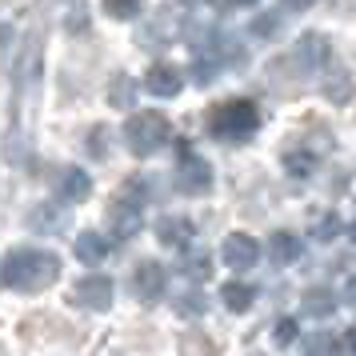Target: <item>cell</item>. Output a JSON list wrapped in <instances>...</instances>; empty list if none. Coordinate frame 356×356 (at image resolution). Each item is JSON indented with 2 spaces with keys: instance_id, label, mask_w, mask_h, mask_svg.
Here are the masks:
<instances>
[{
  "instance_id": "6da1fadb",
  "label": "cell",
  "mask_w": 356,
  "mask_h": 356,
  "mask_svg": "<svg viewBox=\"0 0 356 356\" xmlns=\"http://www.w3.org/2000/svg\"><path fill=\"white\" fill-rule=\"evenodd\" d=\"M60 276V260L40 248H13L4 257V284L17 292H40Z\"/></svg>"
},
{
  "instance_id": "7a4b0ae2",
  "label": "cell",
  "mask_w": 356,
  "mask_h": 356,
  "mask_svg": "<svg viewBox=\"0 0 356 356\" xmlns=\"http://www.w3.org/2000/svg\"><path fill=\"white\" fill-rule=\"evenodd\" d=\"M172 140V124L164 120V113L145 108V113H132L124 120V145L132 156H156L164 145Z\"/></svg>"
},
{
  "instance_id": "3957f363",
  "label": "cell",
  "mask_w": 356,
  "mask_h": 356,
  "mask_svg": "<svg viewBox=\"0 0 356 356\" xmlns=\"http://www.w3.org/2000/svg\"><path fill=\"white\" fill-rule=\"evenodd\" d=\"M209 129H212V136H220V140H248V136L260 129V113H257L252 100H225V104L212 108Z\"/></svg>"
},
{
  "instance_id": "277c9868",
  "label": "cell",
  "mask_w": 356,
  "mask_h": 356,
  "mask_svg": "<svg viewBox=\"0 0 356 356\" xmlns=\"http://www.w3.org/2000/svg\"><path fill=\"white\" fill-rule=\"evenodd\" d=\"M140 220H145V193L132 196V184H129V188L108 204V232H116L120 241H129V236L140 232Z\"/></svg>"
},
{
  "instance_id": "5b68a950",
  "label": "cell",
  "mask_w": 356,
  "mask_h": 356,
  "mask_svg": "<svg viewBox=\"0 0 356 356\" xmlns=\"http://www.w3.org/2000/svg\"><path fill=\"white\" fill-rule=\"evenodd\" d=\"M76 308H88V312H104V308L113 305V280L108 276H84V280H76L72 284V296H68Z\"/></svg>"
},
{
  "instance_id": "8992f818",
  "label": "cell",
  "mask_w": 356,
  "mask_h": 356,
  "mask_svg": "<svg viewBox=\"0 0 356 356\" xmlns=\"http://www.w3.org/2000/svg\"><path fill=\"white\" fill-rule=\"evenodd\" d=\"M164 268L156 264V260H140L136 268H132V292L145 300V305H152V300H161L164 296Z\"/></svg>"
},
{
  "instance_id": "52a82bcc",
  "label": "cell",
  "mask_w": 356,
  "mask_h": 356,
  "mask_svg": "<svg viewBox=\"0 0 356 356\" xmlns=\"http://www.w3.org/2000/svg\"><path fill=\"white\" fill-rule=\"evenodd\" d=\"M220 257H225L228 268H236V273H244V268H252L260 260V244L248 236V232H232L225 244H220Z\"/></svg>"
},
{
  "instance_id": "ba28073f",
  "label": "cell",
  "mask_w": 356,
  "mask_h": 356,
  "mask_svg": "<svg viewBox=\"0 0 356 356\" xmlns=\"http://www.w3.org/2000/svg\"><path fill=\"white\" fill-rule=\"evenodd\" d=\"M177 184L184 188V193H204V188L212 184L209 164H204V161H196V156L188 152V148L180 152V164H177Z\"/></svg>"
},
{
  "instance_id": "9c48e42d",
  "label": "cell",
  "mask_w": 356,
  "mask_h": 356,
  "mask_svg": "<svg viewBox=\"0 0 356 356\" xmlns=\"http://www.w3.org/2000/svg\"><path fill=\"white\" fill-rule=\"evenodd\" d=\"M145 88L152 97H177L180 88H184V76H180V68H172V65H152L145 72Z\"/></svg>"
},
{
  "instance_id": "30bf717a",
  "label": "cell",
  "mask_w": 356,
  "mask_h": 356,
  "mask_svg": "<svg viewBox=\"0 0 356 356\" xmlns=\"http://www.w3.org/2000/svg\"><path fill=\"white\" fill-rule=\"evenodd\" d=\"M193 220L188 216H161L156 220V241L168 244V248H184V244L193 241Z\"/></svg>"
},
{
  "instance_id": "8fae6325",
  "label": "cell",
  "mask_w": 356,
  "mask_h": 356,
  "mask_svg": "<svg viewBox=\"0 0 356 356\" xmlns=\"http://www.w3.org/2000/svg\"><path fill=\"white\" fill-rule=\"evenodd\" d=\"M88 193H92V180L84 168H68L56 184V200H65V204H81V200H88Z\"/></svg>"
},
{
  "instance_id": "7c38bea8",
  "label": "cell",
  "mask_w": 356,
  "mask_h": 356,
  "mask_svg": "<svg viewBox=\"0 0 356 356\" xmlns=\"http://www.w3.org/2000/svg\"><path fill=\"white\" fill-rule=\"evenodd\" d=\"M72 252H76V260H81V264H100V260L108 257V241H104L100 232H76Z\"/></svg>"
},
{
  "instance_id": "4fadbf2b",
  "label": "cell",
  "mask_w": 356,
  "mask_h": 356,
  "mask_svg": "<svg viewBox=\"0 0 356 356\" xmlns=\"http://www.w3.org/2000/svg\"><path fill=\"white\" fill-rule=\"evenodd\" d=\"M296 257H300V241L292 232H273L268 236V260L273 264H292Z\"/></svg>"
},
{
  "instance_id": "5bb4252c",
  "label": "cell",
  "mask_w": 356,
  "mask_h": 356,
  "mask_svg": "<svg viewBox=\"0 0 356 356\" xmlns=\"http://www.w3.org/2000/svg\"><path fill=\"white\" fill-rule=\"evenodd\" d=\"M220 296H225L228 312H248V308H252V289L241 284V280H228L225 289H220Z\"/></svg>"
},
{
  "instance_id": "9a60e30c",
  "label": "cell",
  "mask_w": 356,
  "mask_h": 356,
  "mask_svg": "<svg viewBox=\"0 0 356 356\" xmlns=\"http://www.w3.org/2000/svg\"><path fill=\"white\" fill-rule=\"evenodd\" d=\"M332 308H337V300H332V292L312 289V292L305 296V312H308V316H316V321H324V316H332Z\"/></svg>"
},
{
  "instance_id": "2e32d148",
  "label": "cell",
  "mask_w": 356,
  "mask_h": 356,
  "mask_svg": "<svg viewBox=\"0 0 356 356\" xmlns=\"http://www.w3.org/2000/svg\"><path fill=\"white\" fill-rule=\"evenodd\" d=\"M140 8H145V0H104V13H108L113 20L140 17Z\"/></svg>"
},
{
  "instance_id": "e0dca14e",
  "label": "cell",
  "mask_w": 356,
  "mask_h": 356,
  "mask_svg": "<svg viewBox=\"0 0 356 356\" xmlns=\"http://www.w3.org/2000/svg\"><path fill=\"white\" fill-rule=\"evenodd\" d=\"M312 152H289L284 156V168H289V177H308L312 172Z\"/></svg>"
},
{
  "instance_id": "ac0fdd59",
  "label": "cell",
  "mask_w": 356,
  "mask_h": 356,
  "mask_svg": "<svg viewBox=\"0 0 356 356\" xmlns=\"http://www.w3.org/2000/svg\"><path fill=\"white\" fill-rule=\"evenodd\" d=\"M184 273L196 276V280H209V276H212V260H209V252H193V257L184 260Z\"/></svg>"
},
{
  "instance_id": "d6986e66",
  "label": "cell",
  "mask_w": 356,
  "mask_h": 356,
  "mask_svg": "<svg viewBox=\"0 0 356 356\" xmlns=\"http://www.w3.org/2000/svg\"><path fill=\"white\" fill-rule=\"evenodd\" d=\"M340 228H344V225H340L337 212H332V216H324L321 225H316V241H332V236H340Z\"/></svg>"
},
{
  "instance_id": "ffe728a7",
  "label": "cell",
  "mask_w": 356,
  "mask_h": 356,
  "mask_svg": "<svg viewBox=\"0 0 356 356\" xmlns=\"http://www.w3.org/2000/svg\"><path fill=\"white\" fill-rule=\"evenodd\" d=\"M212 76H216V65H212V60H196L193 65V81L196 84H212Z\"/></svg>"
},
{
  "instance_id": "44dd1931",
  "label": "cell",
  "mask_w": 356,
  "mask_h": 356,
  "mask_svg": "<svg viewBox=\"0 0 356 356\" xmlns=\"http://www.w3.org/2000/svg\"><path fill=\"white\" fill-rule=\"evenodd\" d=\"M292 340H296V321L284 316V321L276 324V344H292Z\"/></svg>"
},
{
  "instance_id": "7402d4cb",
  "label": "cell",
  "mask_w": 356,
  "mask_h": 356,
  "mask_svg": "<svg viewBox=\"0 0 356 356\" xmlns=\"http://www.w3.org/2000/svg\"><path fill=\"white\" fill-rule=\"evenodd\" d=\"M305 348H308V353H328V348H337V340L316 337V340H305Z\"/></svg>"
},
{
  "instance_id": "603a6c76",
  "label": "cell",
  "mask_w": 356,
  "mask_h": 356,
  "mask_svg": "<svg viewBox=\"0 0 356 356\" xmlns=\"http://www.w3.org/2000/svg\"><path fill=\"white\" fill-rule=\"evenodd\" d=\"M344 300H348V308H356V276L344 284Z\"/></svg>"
},
{
  "instance_id": "cb8c5ba5",
  "label": "cell",
  "mask_w": 356,
  "mask_h": 356,
  "mask_svg": "<svg viewBox=\"0 0 356 356\" xmlns=\"http://www.w3.org/2000/svg\"><path fill=\"white\" fill-rule=\"evenodd\" d=\"M344 348H353V353H356V328L348 332V337H344Z\"/></svg>"
},
{
  "instance_id": "d4e9b609",
  "label": "cell",
  "mask_w": 356,
  "mask_h": 356,
  "mask_svg": "<svg viewBox=\"0 0 356 356\" xmlns=\"http://www.w3.org/2000/svg\"><path fill=\"white\" fill-rule=\"evenodd\" d=\"M232 8H248V4H257V0H228Z\"/></svg>"
},
{
  "instance_id": "484cf974",
  "label": "cell",
  "mask_w": 356,
  "mask_h": 356,
  "mask_svg": "<svg viewBox=\"0 0 356 356\" xmlns=\"http://www.w3.org/2000/svg\"><path fill=\"white\" fill-rule=\"evenodd\" d=\"M284 4H292V8H305V4H312V0H284Z\"/></svg>"
},
{
  "instance_id": "4316f807",
  "label": "cell",
  "mask_w": 356,
  "mask_h": 356,
  "mask_svg": "<svg viewBox=\"0 0 356 356\" xmlns=\"http://www.w3.org/2000/svg\"><path fill=\"white\" fill-rule=\"evenodd\" d=\"M184 4H193V8H204V4H209V0H184Z\"/></svg>"
},
{
  "instance_id": "83f0119b",
  "label": "cell",
  "mask_w": 356,
  "mask_h": 356,
  "mask_svg": "<svg viewBox=\"0 0 356 356\" xmlns=\"http://www.w3.org/2000/svg\"><path fill=\"white\" fill-rule=\"evenodd\" d=\"M348 236H353V244H356V220H353V225H348Z\"/></svg>"
},
{
  "instance_id": "f1b7e54d",
  "label": "cell",
  "mask_w": 356,
  "mask_h": 356,
  "mask_svg": "<svg viewBox=\"0 0 356 356\" xmlns=\"http://www.w3.org/2000/svg\"><path fill=\"white\" fill-rule=\"evenodd\" d=\"M0 8H4V0H0Z\"/></svg>"
}]
</instances>
